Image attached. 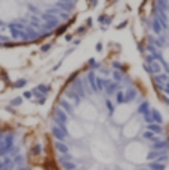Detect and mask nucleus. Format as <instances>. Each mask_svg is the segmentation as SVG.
I'll return each mask as SVG.
<instances>
[{
    "instance_id": "f257e3e1",
    "label": "nucleus",
    "mask_w": 169,
    "mask_h": 170,
    "mask_svg": "<svg viewBox=\"0 0 169 170\" xmlns=\"http://www.w3.org/2000/svg\"><path fill=\"white\" fill-rule=\"evenodd\" d=\"M139 99V90L135 86H128L125 87V104H132Z\"/></svg>"
},
{
    "instance_id": "f03ea898",
    "label": "nucleus",
    "mask_w": 169,
    "mask_h": 170,
    "mask_svg": "<svg viewBox=\"0 0 169 170\" xmlns=\"http://www.w3.org/2000/svg\"><path fill=\"white\" fill-rule=\"evenodd\" d=\"M104 84H105V89H104V93L107 96H114V93L117 92L120 87V83H116L113 80H108V79H104Z\"/></svg>"
},
{
    "instance_id": "7ed1b4c3",
    "label": "nucleus",
    "mask_w": 169,
    "mask_h": 170,
    "mask_svg": "<svg viewBox=\"0 0 169 170\" xmlns=\"http://www.w3.org/2000/svg\"><path fill=\"white\" fill-rule=\"evenodd\" d=\"M64 98H67L74 107H77L80 102H82V96H80L79 93H77L76 90H73L71 87H67V89L64 90Z\"/></svg>"
},
{
    "instance_id": "20e7f679",
    "label": "nucleus",
    "mask_w": 169,
    "mask_h": 170,
    "mask_svg": "<svg viewBox=\"0 0 169 170\" xmlns=\"http://www.w3.org/2000/svg\"><path fill=\"white\" fill-rule=\"evenodd\" d=\"M148 27H150L151 33H153L156 37H159V36H162V34H163V27H162V24H160V21H159V18L156 15L151 18V22H150Z\"/></svg>"
},
{
    "instance_id": "39448f33",
    "label": "nucleus",
    "mask_w": 169,
    "mask_h": 170,
    "mask_svg": "<svg viewBox=\"0 0 169 170\" xmlns=\"http://www.w3.org/2000/svg\"><path fill=\"white\" fill-rule=\"evenodd\" d=\"M58 107H61L68 115H73V113H74V105L71 104V102H70L67 98H61V99H58Z\"/></svg>"
},
{
    "instance_id": "423d86ee",
    "label": "nucleus",
    "mask_w": 169,
    "mask_h": 170,
    "mask_svg": "<svg viewBox=\"0 0 169 170\" xmlns=\"http://www.w3.org/2000/svg\"><path fill=\"white\" fill-rule=\"evenodd\" d=\"M52 115H53V117H57L61 123H64V124H67V123H68V114H67V113L64 111V109L61 108V107H57L55 109H53Z\"/></svg>"
},
{
    "instance_id": "0eeeda50",
    "label": "nucleus",
    "mask_w": 169,
    "mask_h": 170,
    "mask_svg": "<svg viewBox=\"0 0 169 170\" xmlns=\"http://www.w3.org/2000/svg\"><path fill=\"white\" fill-rule=\"evenodd\" d=\"M147 64H148L150 70H151V75L163 73V67H162V64H160V61H157V59H153V61H150Z\"/></svg>"
},
{
    "instance_id": "6e6552de",
    "label": "nucleus",
    "mask_w": 169,
    "mask_h": 170,
    "mask_svg": "<svg viewBox=\"0 0 169 170\" xmlns=\"http://www.w3.org/2000/svg\"><path fill=\"white\" fill-rule=\"evenodd\" d=\"M151 80H153V83H157V84H165L169 81V73H160V74H154L151 75Z\"/></svg>"
},
{
    "instance_id": "1a4fd4ad",
    "label": "nucleus",
    "mask_w": 169,
    "mask_h": 170,
    "mask_svg": "<svg viewBox=\"0 0 169 170\" xmlns=\"http://www.w3.org/2000/svg\"><path fill=\"white\" fill-rule=\"evenodd\" d=\"M150 102L148 101H142L141 104L138 105V108H137V114L138 115H147V114H150Z\"/></svg>"
},
{
    "instance_id": "9d476101",
    "label": "nucleus",
    "mask_w": 169,
    "mask_h": 170,
    "mask_svg": "<svg viewBox=\"0 0 169 170\" xmlns=\"http://www.w3.org/2000/svg\"><path fill=\"white\" fill-rule=\"evenodd\" d=\"M145 129L151 130L154 135H160V136L165 133V127H163V124H157V123H150V124H147Z\"/></svg>"
},
{
    "instance_id": "9b49d317",
    "label": "nucleus",
    "mask_w": 169,
    "mask_h": 170,
    "mask_svg": "<svg viewBox=\"0 0 169 170\" xmlns=\"http://www.w3.org/2000/svg\"><path fill=\"white\" fill-rule=\"evenodd\" d=\"M53 147H55V149L59 152V154H67V152H70V147H68L67 142L55 141V142H53Z\"/></svg>"
},
{
    "instance_id": "f8f14e48",
    "label": "nucleus",
    "mask_w": 169,
    "mask_h": 170,
    "mask_svg": "<svg viewBox=\"0 0 169 170\" xmlns=\"http://www.w3.org/2000/svg\"><path fill=\"white\" fill-rule=\"evenodd\" d=\"M150 114H151V118H153L154 123H157V124H163V123H165V121H163V115L160 114L159 109H156V108H150Z\"/></svg>"
},
{
    "instance_id": "ddd939ff",
    "label": "nucleus",
    "mask_w": 169,
    "mask_h": 170,
    "mask_svg": "<svg viewBox=\"0 0 169 170\" xmlns=\"http://www.w3.org/2000/svg\"><path fill=\"white\" fill-rule=\"evenodd\" d=\"M101 67H102V64H101L100 61H96L95 58H89L88 62H86V68H88V70H92V71L100 70Z\"/></svg>"
},
{
    "instance_id": "4468645a",
    "label": "nucleus",
    "mask_w": 169,
    "mask_h": 170,
    "mask_svg": "<svg viewBox=\"0 0 169 170\" xmlns=\"http://www.w3.org/2000/svg\"><path fill=\"white\" fill-rule=\"evenodd\" d=\"M33 96L36 98V102H37L39 105L46 104V99H48V98H46V95H43V93H40V92H39L37 89H36V87L33 89Z\"/></svg>"
},
{
    "instance_id": "2eb2a0df",
    "label": "nucleus",
    "mask_w": 169,
    "mask_h": 170,
    "mask_svg": "<svg viewBox=\"0 0 169 170\" xmlns=\"http://www.w3.org/2000/svg\"><path fill=\"white\" fill-rule=\"evenodd\" d=\"M114 102L117 105H125V90L123 89H119L114 93Z\"/></svg>"
},
{
    "instance_id": "dca6fc26",
    "label": "nucleus",
    "mask_w": 169,
    "mask_h": 170,
    "mask_svg": "<svg viewBox=\"0 0 169 170\" xmlns=\"http://www.w3.org/2000/svg\"><path fill=\"white\" fill-rule=\"evenodd\" d=\"M125 74H126V73L119 71V70H113V71H111V80L116 81V83H122V80H123V77H125Z\"/></svg>"
},
{
    "instance_id": "f3484780",
    "label": "nucleus",
    "mask_w": 169,
    "mask_h": 170,
    "mask_svg": "<svg viewBox=\"0 0 169 170\" xmlns=\"http://www.w3.org/2000/svg\"><path fill=\"white\" fill-rule=\"evenodd\" d=\"M104 105H105V109H107V114H108V117H113L114 114V104H113V101L107 98L104 101Z\"/></svg>"
},
{
    "instance_id": "a211bd4d",
    "label": "nucleus",
    "mask_w": 169,
    "mask_h": 170,
    "mask_svg": "<svg viewBox=\"0 0 169 170\" xmlns=\"http://www.w3.org/2000/svg\"><path fill=\"white\" fill-rule=\"evenodd\" d=\"M148 169L150 170H165L166 164L165 163H157V161H150V163H148Z\"/></svg>"
},
{
    "instance_id": "6ab92c4d",
    "label": "nucleus",
    "mask_w": 169,
    "mask_h": 170,
    "mask_svg": "<svg viewBox=\"0 0 169 170\" xmlns=\"http://www.w3.org/2000/svg\"><path fill=\"white\" fill-rule=\"evenodd\" d=\"M27 84H28V80L27 79H18L12 83V87L13 89H22L24 86H27Z\"/></svg>"
},
{
    "instance_id": "aec40b11",
    "label": "nucleus",
    "mask_w": 169,
    "mask_h": 170,
    "mask_svg": "<svg viewBox=\"0 0 169 170\" xmlns=\"http://www.w3.org/2000/svg\"><path fill=\"white\" fill-rule=\"evenodd\" d=\"M7 28H9V31H11V36H12L15 40H16V39H21V33H22L21 30H18L16 27H13L12 24H9Z\"/></svg>"
},
{
    "instance_id": "412c9836",
    "label": "nucleus",
    "mask_w": 169,
    "mask_h": 170,
    "mask_svg": "<svg viewBox=\"0 0 169 170\" xmlns=\"http://www.w3.org/2000/svg\"><path fill=\"white\" fill-rule=\"evenodd\" d=\"M42 152H43V147H42V143H34V145L31 147V154H33L34 157L42 155Z\"/></svg>"
},
{
    "instance_id": "4be33fe9",
    "label": "nucleus",
    "mask_w": 169,
    "mask_h": 170,
    "mask_svg": "<svg viewBox=\"0 0 169 170\" xmlns=\"http://www.w3.org/2000/svg\"><path fill=\"white\" fill-rule=\"evenodd\" d=\"M154 136H156V135H154L153 132H151V130H148V129H144V130L141 132V138L144 139V141H148V142H150L151 139H153Z\"/></svg>"
},
{
    "instance_id": "5701e85b",
    "label": "nucleus",
    "mask_w": 169,
    "mask_h": 170,
    "mask_svg": "<svg viewBox=\"0 0 169 170\" xmlns=\"http://www.w3.org/2000/svg\"><path fill=\"white\" fill-rule=\"evenodd\" d=\"M65 161H74V157L70 154V152H67V154H59L58 157V163H65Z\"/></svg>"
},
{
    "instance_id": "b1692460",
    "label": "nucleus",
    "mask_w": 169,
    "mask_h": 170,
    "mask_svg": "<svg viewBox=\"0 0 169 170\" xmlns=\"http://www.w3.org/2000/svg\"><path fill=\"white\" fill-rule=\"evenodd\" d=\"M22 101H24V98L22 96H15V98H12L11 101H9V105L11 107H21L22 105Z\"/></svg>"
},
{
    "instance_id": "393cba45",
    "label": "nucleus",
    "mask_w": 169,
    "mask_h": 170,
    "mask_svg": "<svg viewBox=\"0 0 169 170\" xmlns=\"http://www.w3.org/2000/svg\"><path fill=\"white\" fill-rule=\"evenodd\" d=\"M67 30H68V24H59V27L55 30V36H57V37L62 36V34L67 33Z\"/></svg>"
},
{
    "instance_id": "a878e982",
    "label": "nucleus",
    "mask_w": 169,
    "mask_h": 170,
    "mask_svg": "<svg viewBox=\"0 0 169 170\" xmlns=\"http://www.w3.org/2000/svg\"><path fill=\"white\" fill-rule=\"evenodd\" d=\"M61 167L64 170H76L77 164H76V161H65V163H61Z\"/></svg>"
},
{
    "instance_id": "bb28decb",
    "label": "nucleus",
    "mask_w": 169,
    "mask_h": 170,
    "mask_svg": "<svg viewBox=\"0 0 169 170\" xmlns=\"http://www.w3.org/2000/svg\"><path fill=\"white\" fill-rule=\"evenodd\" d=\"M13 164L18 167V166H24L25 164V157L22 155V154H18V155H15L13 157Z\"/></svg>"
},
{
    "instance_id": "cd10ccee",
    "label": "nucleus",
    "mask_w": 169,
    "mask_h": 170,
    "mask_svg": "<svg viewBox=\"0 0 169 170\" xmlns=\"http://www.w3.org/2000/svg\"><path fill=\"white\" fill-rule=\"evenodd\" d=\"M111 68H113V70H119V71L126 73V67H125L120 61H113L111 62Z\"/></svg>"
},
{
    "instance_id": "c85d7f7f",
    "label": "nucleus",
    "mask_w": 169,
    "mask_h": 170,
    "mask_svg": "<svg viewBox=\"0 0 169 170\" xmlns=\"http://www.w3.org/2000/svg\"><path fill=\"white\" fill-rule=\"evenodd\" d=\"M36 89H37L40 93H43V95H48V93L52 90V87L48 86V84H37V86H36Z\"/></svg>"
},
{
    "instance_id": "c756f323",
    "label": "nucleus",
    "mask_w": 169,
    "mask_h": 170,
    "mask_svg": "<svg viewBox=\"0 0 169 170\" xmlns=\"http://www.w3.org/2000/svg\"><path fill=\"white\" fill-rule=\"evenodd\" d=\"M86 30H88L86 25H80L79 28H76L74 34H76V36H82V34H85V33H86Z\"/></svg>"
},
{
    "instance_id": "7c9ffc66",
    "label": "nucleus",
    "mask_w": 169,
    "mask_h": 170,
    "mask_svg": "<svg viewBox=\"0 0 169 170\" xmlns=\"http://www.w3.org/2000/svg\"><path fill=\"white\" fill-rule=\"evenodd\" d=\"M50 49H52V43H44V45L40 46V52L42 53H46V52H49Z\"/></svg>"
},
{
    "instance_id": "2f4dec72",
    "label": "nucleus",
    "mask_w": 169,
    "mask_h": 170,
    "mask_svg": "<svg viewBox=\"0 0 169 170\" xmlns=\"http://www.w3.org/2000/svg\"><path fill=\"white\" fill-rule=\"evenodd\" d=\"M154 161H157V163H166V161H169V155H168V152H166V154H163V155H160V157H157Z\"/></svg>"
},
{
    "instance_id": "473e14b6",
    "label": "nucleus",
    "mask_w": 169,
    "mask_h": 170,
    "mask_svg": "<svg viewBox=\"0 0 169 170\" xmlns=\"http://www.w3.org/2000/svg\"><path fill=\"white\" fill-rule=\"evenodd\" d=\"M0 79H2L5 83H9V81H11V79H9V75H7L6 71H0Z\"/></svg>"
},
{
    "instance_id": "72a5a7b5",
    "label": "nucleus",
    "mask_w": 169,
    "mask_h": 170,
    "mask_svg": "<svg viewBox=\"0 0 169 170\" xmlns=\"http://www.w3.org/2000/svg\"><path fill=\"white\" fill-rule=\"evenodd\" d=\"M22 98H25V99H31V98H33V90H24Z\"/></svg>"
},
{
    "instance_id": "f704fd0d",
    "label": "nucleus",
    "mask_w": 169,
    "mask_h": 170,
    "mask_svg": "<svg viewBox=\"0 0 169 170\" xmlns=\"http://www.w3.org/2000/svg\"><path fill=\"white\" fill-rule=\"evenodd\" d=\"M160 99H162L163 101V104H166L168 107H169V98H168V95H165V93L162 92V93H160Z\"/></svg>"
},
{
    "instance_id": "c9c22d12",
    "label": "nucleus",
    "mask_w": 169,
    "mask_h": 170,
    "mask_svg": "<svg viewBox=\"0 0 169 170\" xmlns=\"http://www.w3.org/2000/svg\"><path fill=\"white\" fill-rule=\"evenodd\" d=\"M100 71H101V74L104 75V77H108V75H111V74H110V70H107V68H102V67H101Z\"/></svg>"
},
{
    "instance_id": "e433bc0d",
    "label": "nucleus",
    "mask_w": 169,
    "mask_h": 170,
    "mask_svg": "<svg viewBox=\"0 0 169 170\" xmlns=\"http://www.w3.org/2000/svg\"><path fill=\"white\" fill-rule=\"evenodd\" d=\"M128 25V21H122L120 24H117V27H116V30H123L125 27Z\"/></svg>"
},
{
    "instance_id": "4c0bfd02",
    "label": "nucleus",
    "mask_w": 169,
    "mask_h": 170,
    "mask_svg": "<svg viewBox=\"0 0 169 170\" xmlns=\"http://www.w3.org/2000/svg\"><path fill=\"white\" fill-rule=\"evenodd\" d=\"M102 49H104L102 43H101V41H98V43L95 45V50H96V52H102Z\"/></svg>"
},
{
    "instance_id": "58836bf2",
    "label": "nucleus",
    "mask_w": 169,
    "mask_h": 170,
    "mask_svg": "<svg viewBox=\"0 0 169 170\" xmlns=\"http://www.w3.org/2000/svg\"><path fill=\"white\" fill-rule=\"evenodd\" d=\"M64 19V21H67V19H70V16H68V12H61L59 13V19Z\"/></svg>"
},
{
    "instance_id": "ea45409f",
    "label": "nucleus",
    "mask_w": 169,
    "mask_h": 170,
    "mask_svg": "<svg viewBox=\"0 0 169 170\" xmlns=\"http://www.w3.org/2000/svg\"><path fill=\"white\" fill-rule=\"evenodd\" d=\"M137 46H138V50H139V53H144V52H145V50H144L145 47L142 46V41H138V43H137Z\"/></svg>"
},
{
    "instance_id": "a19ab883",
    "label": "nucleus",
    "mask_w": 169,
    "mask_h": 170,
    "mask_svg": "<svg viewBox=\"0 0 169 170\" xmlns=\"http://www.w3.org/2000/svg\"><path fill=\"white\" fill-rule=\"evenodd\" d=\"M16 43H12V41H6V43H3V47H15Z\"/></svg>"
},
{
    "instance_id": "79ce46f5",
    "label": "nucleus",
    "mask_w": 169,
    "mask_h": 170,
    "mask_svg": "<svg viewBox=\"0 0 169 170\" xmlns=\"http://www.w3.org/2000/svg\"><path fill=\"white\" fill-rule=\"evenodd\" d=\"M92 24H94L92 18H88V19H86V24H85V25H86L88 28H92Z\"/></svg>"
},
{
    "instance_id": "37998d69",
    "label": "nucleus",
    "mask_w": 169,
    "mask_h": 170,
    "mask_svg": "<svg viewBox=\"0 0 169 170\" xmlns=\"http://www.w3.org/2000/svg\"><path fill=\"white\" fill-rule=\"evenodd\" d=\"M142 68H144V70H145V71H147L150 75H151V70H150V67H148V64H147V62H144V64H142Z\"/></svg>"
},
{
    "instance_id": "c03bdc74",
    "label": "nucleus",
    "mask_w": 169,
    "mask_h": 170,
    "mask_svg": "<svg viewBox=\"0 0 169 170\" xmlns=\"http://www.w3.org/2000/svg\"><path fill=\"white\" fill-rule=\"evenodd\" d=\"M5 109H6L7 113H11V114H15V108H13V107H11V105H7Z\"/></svg>"
},
{
    "instance_id": "a18cd8bd",
    "label": "nucleus",
    "mask_w": 169,
    "mask_h": 170,
    "mask_svg": "<svg viewBox=\"0 0 169 170\" xmlns=\"http://www.w3.org/2000/svg\"><path fill=\"white\" fill-rule=\"evenodd\" d=\"M105 18H107L105 15H100V16H98V22H100V24L102 25V24H104V21H105Z\"/></svg>"
},
{
    "instance_id": "49530a36",
    "label": "nucleus",
    "mask_w": 169,
    "mask_h": 170,
    "mask_svg": "<svg viewBox=\"0 0 169 170\" xmlns=\"http://www.w3.org/2000/svg\"><path fill=\"white\" fill-rule=\"evenodd\" d=\"M80 43H82V39H76V40L73 41V47H76V46H79Z\"/></svg>"
},
{
    "instance_id": "de8ad7c7",
    "label": "nucleus",
    "mask_w": 169,
    "mask_h": 170,
    "mask_svg": "<svg viewBox=\"0 0 169 170\" xmlns=\"http://www.w3.org/2000/svg\"><path fill=\"white\" fill-rule=\"evenodd\" d=\"M15 170H30V167H27V166L24 164V166H18Z\"/></svg>"
},
{
    "instance_id": "09e8293b",
    "label": "nucleus",
    "mask_w": 169,
    "mask_h": 170,
    "mask_svg": "<svg viewBox=\"0 0 169 170\" xmlns=\"http://www.w3.org/2000/svg\"><path fill=\"white\" fill-rule=\"evenodd\" d=\"M73 40V34H65V41H71Z\"/></svg>"
},
{
    "instance_id": "8fccbe9b",
    "label": "nucleus",
    "mask_w": 169,
    "mask_h": 170,
    "mask_svg": "<svg viewBox=\"0 0 169 170\" xmlns=\"http://www.w3.org/2000/svg\"><path fill=\"white\" fill-rule=\"evenodd\" d=\"M71 52H74V47H70V49H68V50H67V52H65V53H64V56H68V55H70V53H71Z\"/></svg>"
},
{
    "instance_id": "3c124183",
    "label": "nucleus",
    "mask_w": 169,
    "mask_h": 170,
    "mask_svg": "<svg viewBox=\"0 0 169 170\" xmlns=\"http://www.w3.org/2000/svg\"><path fill=\"white\" fill-rule=\"evenodd\" d=\"M5 136H6L5 130H0V141H3V139H5Z\"/></svg>"
},
{
    "instance_id": "603ef678",
    "label": "nucleus",
    "mask_w": 169,
    "mask_h": 170,
    "mask_svg": "<svg viewBox=\"0 0 169 170\" xmlns=\"http://www.w3.org/2000/svg\"><path fill=\"white\" fill-rule=\"evenodd\" d=\"M61 65H62V59H61V61H59V62H58V64H57L55 67H53V70H58V68H59Z\"/></svg>"
},
{
    "instance_id": "864d4df0",
    "label": "nucleus",
    "mask_w": 169,
    "mask_h": 170,
    "mask_svg": "<svg viewBox=\"0 0 169 170\" xmlns=\"http://www.w3.org/2000/svg\"><path fill=\"white\" fill-rule=\"evenodd\" d=\"M3 166H5V164H3V160H2V158H0V170H2V169H3Z\"/></svg>"
},
{
    "instance_id": "5fc2aeb1",
    "label": "nucleus",
    "mask_w": 169,
    "mask_h": 170,
    "mask_svg": "<svg viewBox=\"0 0 169 170\" xmlns=\"http://www.w3.org/2000/svg\"><path fill=\"white\" fill-rule=\"evenodd\" d=\"M0 47H3V43H2V41H0Z\"/></svg>"
},
{
    "instance_id": "6e6d98bb",
    "label": "nucleus",
    "mask_w": 169,
    "mask_h": 170,
    "mask_svg": "<svg viewBox=\"0 0 169 170\" xmlns=\"http://www.w3.org/2000/svg\"><path fill=\"white\" fill-rule=\"evenodd\" d=\"M0 25H3V21L2 19H0Z\"/></svg>"
},
{
    "instance_id": "4d7b16f0",
    "label": "nucleus",
    "mask_w": 169,
    "mask_h": 170,
    "mask_svg": "<svg viewBox=\"0 0 169 170\" xmlns=\"http://www.w3.org/2000/svg\"><path fill=\"white\" fill-rule=\"evenodd\" d=\"M139 170H150V169H139Z\"/></svg>"
},
{
    "instance_id": "13d9d810",
    "label": "nucleus",
    "mask_w": 169,
    "mask_h": 170,
    "mask_svg": "<svg viewBox=\"0 0 169 170\" xmlns=\"http://www.w3.org/2000/svg\"><path fill=\"white\" fill-rule=\"evenodd\" d=\"M76 170H79V169H76Z\"/></svg>"
}]
</instances>
